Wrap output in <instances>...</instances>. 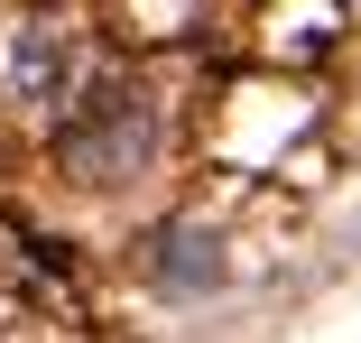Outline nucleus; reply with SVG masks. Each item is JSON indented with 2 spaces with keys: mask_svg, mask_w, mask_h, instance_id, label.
I'll return each mask as SVG.
<instances>
[{
  "mask_svg": "<svg viewBox=\"0 0 361 343\" xmlns=\"http://www.w3.org/2000/svg\"><path fill=\"white\" fill-rule=\"evenodd\" d=\"M65 149H75V167H84V176H130L139 158L158 149V112H149V93L111 84V93L75 121V140H65Z\"/></svg>",
  "mask_w": 361,
  "mask_h": 343,
  "instance_id": "f257e3e1",
  "label": "nucleus"
},
{
  "mask_svg": "<svg viewBox=\"0 0 361 343\" xmlns=\"http://www.w3.org/2000/svg\"><path fill=\"white\" fill-rule=\"evenodd\" d=\"M167 251H176V260H167V279H213V241H195V232H176Z\"/></svg>",
  "mask_w": 361,
  "mask_h": 343,
  "instance_id": "7ed1b4c3",
  "label": "nucleus"
},
{
  "mask_svg": "<svg viewBox=\"0 0 361 343\" xmlns=\"http://www.w3.org/2000/svg\"><path fill=\"white\" fill-rule=\"evenodd\" d=\"M0 75H10L19 102L56 112L65 93H75V28H56V19H19V28H10V56H0Z\"/></svg>",
  "mask_w": 361,
  "mask_h": 343,
  "instance_id": "f03ea898",
  "label": "nucleus"
}]
</instances>
